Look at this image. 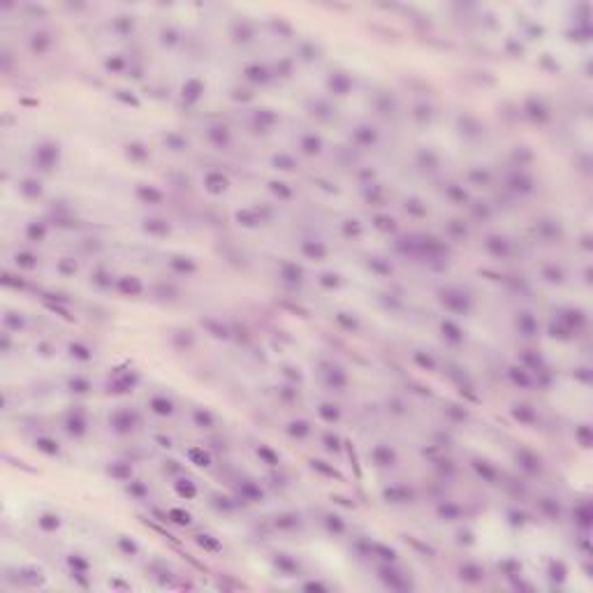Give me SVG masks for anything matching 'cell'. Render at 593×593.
Masks as SVG:
<instances>
[{
  "instance_id": "6da1fadb",
  "label": "cell",
  "mask_w": 593,
  "mask_h": 593,
  "mask_svg": "<svg viewBox=\"0 0 593 593\" xmlns=\"http://www.w3.org/2000/svg\"><path fill=\"white\" fill-rule=\"evenodd\" d=\"M58 156H60V149L56 142H42L35 149V165L42 172H51L56 167V162H58Z\"/></svg>"
},
{
  "instance_id": "7a4b0ae2",
  "label": "cell",
  "mask_w": 593,
  "mask_h": 593,
  "mask_svg": "<svg viewBox=\"0 0 593 593\" xmlns=\"http://www.w3.org/2000/svg\"><path fill=\"white\" fill-rule=\"evenodd\" d=\"M378 572H380V575H378V577H380V581H383L387 588H392V591H406V588L410 586V584H408V579H406V575H401V572H399L394 565H390V563L383 565V568L378 570Z\"/></svg>"
},
{
  "instance_id": "3957f363",
  "label": "cell",
  "mask_w": 593,
  "mask_h": 593,
  "mask_svg": "<svg viewBox=\"0 0 593 593\" xmlns=\"http://www.w3.org/2000/svg\"><path fill=\"white\" fill-rule=\"evenodd\" d=\"M459 579H461L463 584H470V586L482 584V581H485V568L478 563H463L461 568H459Z\"/></svg>"
},
{
  "instance_id": "277c9868",
  "label": "cell",
  "mask_w": 593,
  "mask_h": 593,
  "mask_svg": "<svg viewBox=\"0 0 593 593\" xmlns=\"http://www.w3.org/2000/svg\"><path fill=\"white\" fill-rule=\"evenodd\" d=\"M440 301L447 306L449 311H456V313H466L470 308V299L463 292H443Z\"/></svg>"
},
{
  "instance_id": "5b68a950",
  "label": "cell",
  "mask_w": 593,
  "mask_h": 593,
  "mask_svg": "<svg viewBox=\"0 0 593 593\" xmlns=\"http://www.w3.org/2000/svg\"><path fill=\"white\" fill-rule=\"evenodd\" d=\"M86 426H88V422H86V415L81 413V410H74L70 417H67V422H65V429H67V433L70 436H74V438H81L86 433Z\"/></svg>"
},
{
  "instance_id": "8992f818",
  "label": "cell",
  "mask_w": 593,
  "mask_h": 593,
  "mask_svg": "<svg viewBox=\"0 0 593 593\" xmlns=\"http://www.w3.org/2000/svg\"><path fill=\"white\" fill-rule=\"evenodd\" d=\"M373 461L380 468H390L396 463V452L392 447H387V445H380V447L373 449Z\"/></svg>"
},
{
  "instance_id": "52a82bcc",
  "label": "cell",
  "mask_w": 593,
  "mask_h": 593,
  "mask_svg": "<svg viewBox=\"0 0 593 593\" xmlns=\"http://www.w3.org/2000/svg\"><path fill=\"white\" fill-rule=\"evenodd\" d=\"M225 188H227V176H225L222 172H209L206 174V190L209 192L220 195Z\"/></svg>"
},
{
  "instance_id": "ba28073f",
  "label": "cell",
  "mask_w": 593,
  "mask_h": 593,
  "mask_svg": "<svg viewBox=\"0 0 593 593\" xmlns=\"http://www.w3.org/2000/svg\"><path fill=\"white\" fill-rule=\"evenodd\" d=\"M37 528H40L42 533H56L60 528V517L54 515V512H44V515H40V519H37Z\"/></svg>"
},
{
  "instance_id": "9c48e42d",
  "label": "cell",
  "mask_w": 593,
  "mask_h": 593,
  "mask_svg": "<svg viewBox=\"0 0 593 593\" xmlns=\"http://www.w3.org/2000/svg\"><path fill=\"white\" fill-rule=\"evenodd\" d=\"M149 406H151V410L156 415H162V417H167V415H172L174 413V403L169 401L167 396H162V394H158V396H153L149 401Z\"/></svg>"
},
{
  "instance_id": "30bf717a",
  "label": "cell",
  "mask_w": 593,
  "mask_h": 593,
  "mask_svg": "<svg viewBox=\"0 0 593 593\" xmlns=\"http://www.w3.org/2000/svg\"><path fill=\"white\" fill-rule=\"evenodd\" d=\"M274 563H276V568L281 570L283 575H297V572H299V563H297V561H292L288 554H276Z\"/></svg>"
},
{
  "instance_id": "8fae6325",
  "label": "cell",
  "mask_w": 593,
  "mask_h": 593,
  "mask_svg": "<svg viewBox=\"0 0 593 593\" xmlns=\"http://www.w3.org/2000/svg\"><path fill=\"white\" fill-rule=\"evenodd\" d=\"M301 151L306 156H318L322 151V139L318 135H306V137H301Z\"/></svg>"
},
{
  "instance_id": "7c38bea8",
  "label": "cell",
  "mask_w": 593,
  "mask_h": 593,
  "mask_svg": "<svg viewBox=\"0 0 593 593\" xmlns=\"http://www.w3.org/2000/svg\"><path fill=\"white\" fill-rule=\"evenodd\" d=\"M385 498L392 501V503H408V501L413 498V492H410L408 487H392V489L385 492Z\"/></svg>"
},
{
  "instance_id": "4fadbf2b",
  "label": "cell",
  "mask_w": 593,
  "mask_h": 593,
  "mask_svg": "<svg viewBox=\"0 0 593 593\" xmlns=\"http://www.w3.org/2000/svg\"><path fill=\"white\" fill-rule=\"evenodd\" d=\"M19 190H21V195L28 199H37L40 195H42V186H40V181L35 179H24L21 181V186H19Z\"/></svg>"
},
{
  "instance_id": "5bb4252c",
  "label": "cell",
  "mask_w": 593,
  "mask_h": 593,
  "mask_svg": "<svg viewBox=\"0 0 593 593\" xmlns=\"http://www.w3.org/2000/svg\"><path fill=\"white\" fill-rule=\"evenodd\" d=\"M111 424H114L116 431L126 433V431H130V429H132V424H135V417H132V415L128 413V410H121V413H116V415H114Z\"/></svg>"
},
{
  "instance_id": "9a60e30c",
  "label": "cell",
  "mask_w": 593,
  "mask_h": 593,
  "mask_svg": "<svg viewBox=\"0 0 593 593\" xmlns=\"http://www.w3.org/2000/svg\"><path fill=\"white\" fill-rule=\"evenodd\" d=\"M281 276H283V281H288V283H301L304 271H301V267H297V264L285 262L281 267Z\"/></svg>"
},
{
  "instance_id": "2e32d148",
  "label": "cell",
  "mask_w": 593,
  "mask_h": 593,
  "mask_svg": "<svg viewBox=\"0 0 593 593\" xmlns=\"http://www.w3.org/2000/svg\"><path fill=\"white\" fill-rule=\"evenodd\" d=\"M137 197L146 204H160L162 202V192L156 190L153 186H139L137 188Z\"/></svg>"
},
{
  "instance_id": "e0dca14e",
  "label": "cell",
  "mask_w": 593,
  "mask_h": 593,
  "mask_svg": "<svg viewBox=\"0 0 593 593\" xmlns=\"http://www.w3.org/2000/svg\"><path fill=\"white\" fill-rule=\"evenodd\" d=\"M118 290L123 294H130V297H132V294H139L144 288H142L139 278H135V276H123V278H121V283H118Z\"/></svg>"
},
{
  "instance_id": "ac0fdd59",
  "label": "cell",
  "mask_w": 593,
  "mask_h": 593,
  "mask_svg": "<svg viewBox=\"0 0 593 593\" xmlns=\"http://www.w3.org/2000/svg\"><path fill=\"white\" fill-rule=\"evenodd\" d=\"M517 461H519V466L524 468V470H528V473L540 470V459L533 456L531 452H519V454H517Z\"/></svg>"
},
{
  "instance_id": "d6986e66",
  "label": "cell",
  "mask_w": 593,
  "mask_h": 593,
  "mask_svg": "<svg viewBox=\"0 0 593 593\" xmlns=\"http://www.w3.org/2000/svg\"><path fill=\"white\" fill-rule=\"evenodd\" d=\"M19 579L24 584H28V586H37V584H42V572L35 568H21L19 570Z\"/></svg>"
},
{
  "instance_id": "ffe728a7",
  "label": "cell",
  "mask_w": 593,
  "mask_h": 593,
  "mask_svg": "<svg viewBox=\"0 0 593 593\" xmlns=\"http://www.w3.org/2000/svg\"><path fill=\"white\" fill-rule=\"evenodd\" d=\"M301 251H304V255H308V258H313V260H322L324 255H327V248H324L320 241H306L304 246H301Z\"/></svg>"
},
{
  "instance_id": "44dd1931",
  "label": "cell",
  "mask_w": 593,
  "mask_h": 593,
  "mask_svg": "<svg viewBox=\"0 0 593 593\" xmlns=\"http://www.w3.org/2000/svg\"><path fill=\"white\" fill-rule=\"evenodd\" d=\"M209 139L213 142L216 146H227L229 142V130L225 126H213L209 130Z\"/></svg>"
},
{
  "instance_id": "7402d4cb",
  "label": "cell",
  "mask_w": 593,
  "mask_h": 593,
  "mask_svg": "<svg viewBox=\"0 0 593 593\" xmlns=\"http://www.w3.org/2000/svg\"><path fill=\"white\" fill-rule=\"evenodd\" d=\"M487 251L494 253V255H505V253L510 251V244L503 236H489V239H487Z\"/></svg>"
},
{
  "instance_id": "603a6c76",
  "label": "cell",
  "mask_w": 593,
  "mask_h": 593,
  "mask_svg": "<svg viewBox=\"0 0 593 593\" xmlns=\"http://www.w3.org/2000/svg\"><path fill=\"white\" fill-rule=\"evenodd\" d=\"M14 262H17L19 269H35V267H37V258L33 255V253H28V251L17 253V255H14Z\"/></svg>"
},
{
  "instance_id": "cb8c5ba5",
  "label": "cell",
  "mask_w": 593,
  "mask_h": 593,
  "mask_svg": "<svg viewBox=\"0 0 593 593\" xmlns=\"http://www.w3.org/2000/svg\"><path fill=\"white\" fill-rule=\"evenodd\" d=\"M35 447L40 449L42 454H47V456H56V454H58V445H56L51 438H47V436L37 438V440H35Z\"/></svg>"
},
{
  "instance_id": "d4e9b609",
  "label": "cell",
  "mask_w": 593,
  "mask_h": 593,
  "mask_svg": "<svg viewBox=\"0 0 593 593\" xmlns=\"http://www.w3.org/2000/svg\"><path fill=\"white\" fill-rule=\"evenodd\" d=\"M26 236H28L30 241H44V236H47L44 222H30L28 227H26Z\"/></svg>"
},
{
  "instance_id": "484cf974",
  "label": "cell",
  "mask_w": 593,
  "mask_h": 593,
  "mask_svg": "<svg viewBox=\"0 0 593 593\" xmlns=\"http://www.w3.org/2000/svg\"><path fill=\"white\" fill-rule=\"evenodd\" d=\"M192 417H195V424H197L199 429H211V426H213V422H216V420H213V415H211L209 410H204V408H197Z\"/></svg>"
},
{
  "instance_id": "4316f807",
  "label": "cell",
  "mask_w": 593,
  "mask_h": 593,
  "mask_svg": "<svg viewBox=\"0 0 593 593\" xmlns=\"http://www.w3.org/2000/svg\"><path fill=\"white\" fill-rule=\"evenodd\" d=\"M202 88H204V86L199 84L197 79L188 81V86L183 88V100H186V102H195L199 97V93H202Z\"/></svg>"
},
{
  "instance_id": "83f0119b",
  "label": "cell",
  "mask_w": 593,
  "mask_h": 593,
  "mask_svg": "<svg viewBox=\"0 0 593 593\" xmlns=\"http://www.w3.org/2000/svg\"><path fill=\"white\" fill-rule=\"evenodd\" d=\"M3 324H5L7 331H19L24 329V318H21V313H7Z\"/></svg>"
},
{
  "instance_id": "f1b7e54d",
  "label": "cell",
  "mask_w": 593,
  "mask_h": 593,
  "mask_svg": "<svg viewBox=\"0 0 593 593\" xmlns=\"http://www.w3.org/2000/svg\"><path fill=\"white\" fill-rule=\"evenodd\" d=\"M320 415H322V420L334 424V422H338V417H341V410L336 406H331V403H322V406H320Z\"/></svg>"
},
{
  "instance_id": "f546056e",
  "label": "cell",
  "mask_w": 593,
  "mask_h": 593,
  "mask_svg": "<svg viewBox=\"0 0 593 593\" xmlns=\"http://www.w3.org/2000/svg\"><path fill=\"white\" fill-rule=\"evenodd\" d=\"M526 114L531 116V118H535V121H542L547 116V109L542 107V102H538V100H531L526 104Z\"/></svg>"
},
{
  "instance_id": "4dcf8cb0",
  "label": "cell",
  "mask_w": 593,
  "mask_h": 593,
  "mask_svg": "<svg viewBox=\"0 0 593 593\" xmlns=\"http://www.w3.org/2000/svg\"><path fill=\"white\" fill-rule=\"evenodd\" d=\"M329 383L334 385L336 390H341V387H345L347 385V376L343 373V369H338V366H334V369H329Z\"/></svg>"
},
{
  "instance_id": "1f68e13d",
  "label": "cell",
  "mask_w": 593,
  "mask_h": 593,
  "mask_svg": "<svg viewBox=\"0 0 593 593\" xmlns=\"http://www.w3.org/2000/svg\"><path fill=\"white\" fill-rule=\"evenodd\" d=\"M354 139H357L362 146L373 144V142H376V130H373V128H360V130L354 132Z\"/></svg>"
},
{
  "instance_id": "d6a6232c",
  "label": "cell",
  "mask_w": 593,
  "mask_h": 593,
  "mask_svg": "<svg viewBox=\"0 0 593 593\" xmlns=\"http://www.w3.org/2000/svg\"><path fill=\"white\" fill-rule=\"evenodd\" d=\"M172 267L176 271H183V274H192V271L197 269V267H195V262H192L190 258H174L172 260Z\"/></svg>"
},
{
  "instance_id": "836d02e7",
  "label": "cell",
  "mask_w": 593,
  "mask_h": 593,
  "mask_svg": "<svg viewBox=\"0 0 593 593\" xmlns=\"http://www.w3.org/2000/svg\"><path fill=\"white\" fill-rule=\"evenodd\" d=\"M176 492H179L181 496L192 498V496H197V487L192 485L190 480H179V482H176Z\"/></svg>"
},
{
  "instance_id": "e575fe53",
  "label": "cell",
  "mask_w": 593,
  "mask_h": 593,
  "mask_svg": "<svg viewBox=\"0 0 593 593\" xmlns=\"http://www.w3.org/2000/svg\"><path fill=\"white\" fill-rule=\"evenodd\" d=\"M308 433H311V426L306 424V422H301V420H299V422H292V424H290V436H294V438H306Z\"/></svg>"
},
{
  "instance_id": "d590c367",
  "label": "cell",
  "mask_w": 593,
  "mask_h": 593,
  "mask_svg": "<svg viewBox=\"0 0 593 593\" xmlns=\"http://www.w3.org/2000/svg\"><path fill=\"white\" fill-rule=\"evenodd\" d=\"M70 390H72L74 394H86V392L90 390V383L86 380V378H79L77 376V378H72V380H70Z\"/></svg>"
},
{
  "instance_id": "8d00e7d4",
  "label": "cell",
  "mask_w": 593,
  "mask_h": 593,
  "mask_svg": "<svg viewBox=\"0 0 593 593\" xmlns=\"http://www.w3.org/2000/svg\"><path fill=\"white\" fill-rule=\"evenodd\" d=\"M443 334L447 336L449 341H454V343H459V341L463 338V336H461V329H459L456 324H452V322H445V324H443Z\"/></svg>"
},
{
  "instance_id": "74e56055",
  "label": "cell",
  "mask_w": 593,
  "mask_h": 593,
  "mask_svg": "<svg viewBox=\"0 0 593 593\" xmlns=\"http://www.w3.org/2000/svg\"><path fill=\"white\" fill-rule=\"evenodd\" d=\"M70 354H72V357H77V360H81V362H88L90 357H93L88 347L79 345V343H72V345H70Z\"/></svg>"
},
{
  "instance_id": "f35d334b",
  "label": "cell",
  "mask_w": 593,
  "mask_h": 593,
  "mask_svg": "<svg viewBox=\"0 0 593 593\" xmlns=\"http://www.w3.org/2000/svg\"><path fill=\"white\" fill-rule=\"evenodd\" d=\"M197 542H199V547H204V549H209V551H220V542L213 540L211 535H197Z\"/></svg>"
},
{
  "instance_id": "ab89813d",
  "label": "cell",
  "mask_w": 593,
  "mask_h": 593,
  "mask_svg": "<svg viewBox=\"0 0 593 593\" xmlns=\"http://www.w3.org/2000/svg\"><path fill=\"white\" fill-rule=\"evenodd\" d=\"M246 74H248V79H251V81H267V70H264L262 65L248 67Z\"/></svg>"
},
{
  "instance_id": "60d3db41",
  "label": "cell",
  "mask_w": 593,
  "mask_h": 593,
  "mask_svg": "<svg viewBox=\"0 0 593 593\" xmlns=\"http://www.w3.org/2000/svg\"><path fill=\"white\" fill-rule=\"evenodd\" d=\"M118 547H121V551H126V554H130V556L139 554L137 542H135V540H130V538H118Z\"/></svg>"
},
{
  "instance_id": "b9f144b4",
  "label": "cell",
  "mask_w": 593,
  "mask_h": 593,
  "mask_svg": "<svg viewBox=\"0 0 593 593\" xmlns=\"http://www.w3.org/2000/svg\"><path fill=\"white\" fill-rule=\"evenodd\" d=\"M190 459L197 463V466H209V463H211V456L206 454L204 449H197V447L190 449Z\"/></svg>"
},
{
  "instance_id": "7bdbcfd3",
  "label": "cell",
  "mask_w": 593,
  "mask_h": 593,
  "mask_svg": "<svg viewBox=\"0 0 593 593\" xmlns=\"http://www.w3.org/2000/svg\"><path fill=\"white\" fill-rule=\"evenodd\" d=\"M549 577L554 581H563L565 579V565L558 561V563H551L549 565Z\"/></svg>"
},
{
  "instance_id": "ee69618b",
  "label": "cell",
  "mask_w": 593,
  "mask_h": 593,
  "mask_svg": "<svg viewBox=\"0 0 593 593\" xmlns=\"http://www.w3.org/2000/svg\"><path fill=\"white\" fill-rule=\"evenodd\" d=\"M331 88H334L338 95H345L347 88H350V79L347 77H336V81L331 79Z\"/></svg>"
},
{
  "instance_id": "f6af8a7d",
  "label": "cell",
  "mask_w": 593,
  "mask_h": 593,
  "mask_svg": "<svg viewBox=\"0 0 593 593\" xmlns=\"http://www.w3.org/2000/svg\"><path fill=\"white\" fill-rule=\"evenodd\" d=\"M128 156H130V158H135V160H144V158L149 156V153H146V149H144V146H142V144H137V142H135V144H128Z\"/></svg>"
},
{
  "instance_id": "bcb514c9",
  "label": "cell",
  "mask_w": 593,
  "mask_h": 593,
  "mask_svg": "<svg viewBox=\"0 0 593 593\" xmlns=\"http://www.w3.org/2000/svg\"><path fill=\"white\" fill-rule=\"evenodd\" d=\"M169 517H172L174 524H181V526H188V524H190V515L183 512V510H169Z\"/></svg>"
},
{
  "instance_id": "7dc6e473",
  "label": "cell",
  "mask_w": 593,
  "mask_h": 593,
  "mask_svg": "<svg viewBox=\"0 0 593 593\" xmlns=\"http://www.w3.org/2000/svg\"><path fill=\"white\" fill-rule=\"evenodd\" d=\"M146 222H149V225H146V232H151V234H167L169 232V227L162 220H146Z\"/></svg>"
},
{
  "instance_id": "c3c4849f",
  "label": "cell",
  "mask_w": 593,
  "mask_h": 593,
  "mask_svg": "<svg viewBox=\"0 0 593 593\" xmlns=\"http://www.w3.org/2000/svg\"><path fill=\"white\" fill-rule=\"evenodd\" d=\"M327 526H329V531H334V533H343V531H345V524L341 521V517H327Z\"/></svg>"
},
{
  "instance_id": "681fc988",
  "label": "cell",
  "mask_w": 593,
  "mask_h": 593,
  "mask_svg": "<svg viewBox=\"0 0 593 593\" xmlns=\"http://www.w3.org/2000/svg\"><path fill=\"white\" fill-rule=\"evenodd\" d=\"M515 417L517 420H524V422H533V413H528L526 410V406H515Z\"/></svg>"
},
{
  "instance_id": "f907efd6",
  "label": "cell",
  "mask_w": 593,
  "mask_h": 593,
  "mask_svg": "<svg viewBox=\"0 0 593 593\" xmlns=\"http://www.w3.org/2000/svg\"><path fill=\"white\" fill-rule=\"evenodd\" d=\"M111 473H114V478H118V480H130L132 468L130 466H114L111 468Z\"/></svg>"
},
{
  "instance_id": "816d5d0a",
  "label": "cell",
  "mask_w": 593,
  "mask_h": 593,
  "mask_svg": "<svg viewBox=\"0 0 593 593\" xmlns=\"http://www.w3.org/2000/svg\"><path fill=\"white\" fill-rule=\"evenodd\" d=\"M165 144H169L174 151H181V149H186V146H188V142H183V139H179V137H176V135H169V137L165 139Z\"/></svg>"
},
{
  "instance_id": "f5cc1de1",
  "label": "cell",
  "mask_w": 593,
  "mask_h": 593,
  "mask_svg": "<svg viewBox=\"0 0 593 593\" xmlns=\"http://www.w3.org/2000/svg\"><path fill=\"white\" fill-rule=\"evenodd\" d=\"M294 524H299V517H294V515H285V517H281V519L276 521V526H281V528L294 526Z\"/></svg>"
},
{
  "instance_id": "db71d44e",
  "label": "cell",
  "mask_w": 593,
  "mask_h": 593,
  "mask_svg": "<svg viewBox=\"0 0 593 593\" xmlns=\"http://www.w3.org/2000/svg\"><path fill=\"white\" fill-rule=\"evenodd\" d=\"M420 158H422V165H426V169H433L438 165V158L433 156V153H429V151H426V153H422Z\"/></svg>"
},
{
  "instance_id": "11a10c76",
  "label": "cell",
  "mask_w": 593,
  "mask_h": 593,
  "mask_svg": "<svg viewBox=\"0 0 593 593\" xmlns=\"http://www.w3.org/2000/svg\"><path fill=\"white\" fill-rule=\"evenodd\" d=\"M276 165H281V169H292L294 167V160L288 156H278L276 158Z\"/></svg>"
},
{
  "instance_id": "9f6ffc18",
  "label": "cell",
  "mask_w": 593,
  "mask_h": 593,
  "mask_svg": "<svg viewBox=\"0 0 593 593\" xmlns=\"http://www.w3.org/2000/svg\"><path fill=\"white\" fill-rule=\"evenodd\" d=\"M258 454H262L264 459L269 461V466H276V463H278V459H276V456L271 454V452H269V449H267V447H260V449H258Z\"/></svg>"
},
{
  "instance_id": "6f0895ef",
  "label": "cell",
  "mask_w": 593,
  "mask_h": 593,
  "mask_svg": "<svg viewBox=\"0 0 593 593\" xmlns=\"http://www.w3.org/2000/svg\"><path fill=\"white\" fill-rule=\"evenodd\" d=\"M304 588L306 591H327V586L320 581H308V584H304Z\"/></svg>"
},
{
  "instance_id": "680465c9",
  "label": "cell",
  "mask_w": 593,
  "mask_h": 593,
  "mask_svg": "<svg viewBox=\"0 0 593 593\" xmlns=\"http://www.w3.org/2000/svg\"><path fill=\"white\" fill-rule=\"evenodd\" d=\"M285 183H271V190L276 192V195H283V197H290V190H285Z\"/></svg>"
},
{
  "instance_id": "91938a15",
  "label": "cell",
  "mask_w": 593,
  "mask_h": 593,
  "mask_svg": "<svg viewBox=\"0 0 593 593\" xmlns=\"http://www.w3.org/2000/svg\"><path fill=\"white\" fill-rule=\"evenodd\" d=\"M60 271H63V274H74V271H77V264H65V262H60Z\"/></svg>"
}]
</instances>
